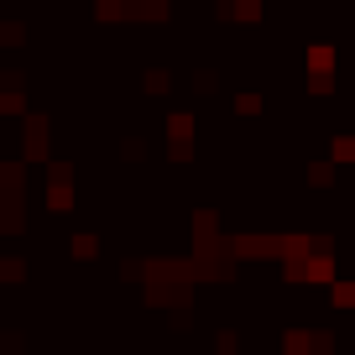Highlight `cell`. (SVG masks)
Wrapping results in <instances>:
<instances>
[]
</instances>
